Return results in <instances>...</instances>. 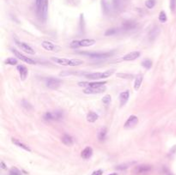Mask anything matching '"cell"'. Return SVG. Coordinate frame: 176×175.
Returning <instances> with one entry per match:
<instances>
[{"instance_id": "cell-1", "label": "cell", "mask_w": 176, "mask_h": 175, "mask_svg": "<svg viewBox=\"0 0 176 175\" xmlns=\"http://www.w3.org/2000/svg\"><path fill=\"white\" fill-rule=\"evenodd\" d=\"M80 54L93 58V59H106L109 58L113 55L112 52H78Z\"/></svg>"}, {"instance_id": "cell-2", "label": "cell", "mask_w": 176, "mask_h": 175, "mask_svg": "<svg viewBox=\"0 0 176 175\" xmlns=\"http://www.w3.org/2000/svg\"><path fill=\"white\" fill-rule=\"evenodd\" d=\"M106 83V82H78V85L82 88H100L102 86H105V84Z\"/></svg>"}, {"instance_id": "cell-3", "label": "cell", "mask_w": 176, "mask_h": 175, "mask_svg": "<svg viewBox=\"0 0 176 175\" xmlns=\"http://www.w3.org/2000/svg\"><path fill=\"white\" fill-rule=\"evenodd\" d=\"M60 85L61 81L54 77H50L46 81V86L50 89H57L60 87Z\"/></svg>"}, {"instance_id": "cell-4", "label": "cell", "mask_w": 176, "mask_h": 175, "mask_svg": "<svg viewBox=\"0 0 176 175\" xmlns=\"http://www.w3.org/2000/svg\"><path fill=\"white\" fill-rule=\"evenodd\" d=\"M16 45H17L24 52H26V53H28V54H31V55H33V54H35V50H34L29 45H28L27 43L21 42V41H18V40H16Z\"/></svg>"}, {"instance_id": "cell-5", "label": "cell", "mask_w": 176, "mask_h": 175, "mask_svg": "<svg viewBox=\"0 0 176 175\" xmlns=\"http://www.w3.org/2000/svg\"><path fill=\"white\" fill-rule=\"evenodd\" d=\"M12 52H13V53L15 54V56H16L18 59H20V60H22V61H23V62L29 64V65H35V60H33V59H29V58L24 56V55H23L22 53H20V52H19L18 51H16V49H12Z\"/></svg>"}, {"instance_id": "cell-6", "label": "cell", "mask_w": 176, "mask_h": 175, "mask_svg": "<svg viewBox=\"0 0 176 175\" xmlns=\"http://www.w3.org/2000/svg\"><path fill=\"white\" fill-rule=\"evenodd\" d=\"M106 88L105 86L100 87V88H88L83 90V93L86 95H96V94H102L105 92Z\"/></svg>"}, {"instance_id": "cell-7", "label": "cell", "mask_w": 176, "mask_h": 175, "mask_svg": "<svg viewBox=\"0 0 176 175\" xmlns=\"http://www.w3.org/2000/svg\"><path fill=\"white\" fill-rule=\"evenodd\" d=\"M47 12H48V0H44L43 4H42L41 9H40V11L39 13V15L40 16V18L43 20V22H45L46 20Z\"/></svg>"}, {"instance_id": "cell-8", "label": "cell", "mask_w": 176, "mask_h": 175, "mask_svg": "<svg viewBox=\"0 0 176 175\" xmlns=\"http://www.w3.org/2000/svg\"><path fill=\"white\" fill-rule=\"evenodd\" d=\"M138 117H136L135 115H132V116H130V117L128 118V119L126 120V122L124 127L126 128V129H131V128L134 127V126L138 124Z\"/></svg>"}, {"instance_id": "cell-9", "label": "cell", "mask_w": 176, "mask_h": 175, "mask_svg": "<svg viewBox=\"0 0 176 175\" xmlns=\"http://www.w3.org/2000/svg\"><path fill=\"white\" fill-rule=\"evenodd\" d=\"M53 62H55L56 64H59L60 65L63 66H70V60L69 59H65V58H58V57H53L51 59Z\"/></svg>"}, {"instance_id": "cell-10", "label": "cell", "mask_w": 176, "mask_h": 175, "mask_svg": "<svg viewBox=\"0 0 176 175\" xmlns=\"http://www.w3.org/2000/svg\"><path fill=\"white\" fill-rule=\"evenodd\" d=\"M141 53L140 52H131L129 53H127L126 55H125L123 57V60L125 61H133L137 59H138L140 57Z\"/></svg>"}, {"instance_id": "cell-11", "label": "cell", "mask_w": 176, "mask_h": 175, "mask_svg": "<svg viewBox=\"0 0 176 175\" xmlns=\"http://www.w3.org/2000/svg\"><path fill=\"white\" fill-rule=\"evenodd\" d=\"M42 47L46 50V51H57V46H55L53 43H52L51 41L48 40H44L41 43Z\"/></svg>"}, {"instance_id": "cell-12", "label": "cell", "mask_w": 176, "mask_h": 175, "mask_svg": "<svg viewBox=\"0 0 176 175\" xmlns=\"http://www.w3.org/2000/svg\"><path fill=\"white\" fill-rule=\"evenodd\" d=\"M17 70L19 71L21 80H22V81H24V80L27 78L28 74H29V70H28V69H27L24 65H18V66H17Z\"/></svg>"}, {"instance_id": "cell-13", "label": "cell", "mask_w": 176, "mask_h": 175, "mask_svg": "<svg viewBox=\"0 0 176 175\" xmlns=\"http://www.w3.org/2000/svg\"><path fill=\"white\" fill-rule=\"evenodd\" d=\"M92 155H93V149H92V148H91V147H86V148L82 151V153H81V157H82L83 159L87 160V159H89V158L92 156Z\"/></svg>"}, {"instance_id": "cell-14", "label": "cell", "mask_w": 176, "mask_h": 175, "mask_svg": "<svg viewBox=\"0 0 176 175\" xmlns=\"http://www.w3.org/2000/svg\"><path fill=\"white\" fill-rule=\"evenodd\" d=\"M85 77L91 80H99V79H104L103 77V72H95L90 74H86Z\"/></svg>"}, {"instance_id": "cell-15", "label": "cell", "mask_w": 176, "mask_h": 175, "mask_svg": "<svg viewBox=\"0 0 176 175\" xmlns=\"http://www.w3.org/2000/svg\"><path fill=\"white\" fill-rule=\"evenodd\" d=\"M129 96H130V94H129V91H125V92H122L119 95V101H120V106H123L125 105L128 99H129Z\"/></svg>"}, {"instance_id": "cell-16", "label": "cell", "mask_w": 176, "mask_h": 175, "mask_svg": "<svg viewBox=\"0 0 176 175\" xmlns=\"http://www.w3.org/2000/svg\"><path fill=\"white\" fill-rule=\"evenodd\" d=\"M80 46H91L96 43V40L94 39H83L79 40Z\"/></svg>"}, {"instance_id": "cell-17", "label": "cell", "mask_w": 176, "mask_h": 175, "mask_svg": "<svg viewBox=\"0 0 176 175\" xmlns=\"http://www.w3.org/2000/svg\"><path fill=\"white\" fill-rule=\"evenodd\" d=\"M11 141H12V142H13L14 144H16V145L18 146L19 148H23V149H24V150H26V151H29V152L31 151V149H30L29 147H28L27 145H25L23 142H20L19 140H17V139H16V138H12Z\"/></svg>"}, {"instance_id": "cell-18", "label": "cell", "mask_w": 176, "mask_h": 175, "mask_svg": "<svg viewBox=\"0 0 176 175\" xmlns=\"http://www.w3.org/2000/svg\"><path fill=\"white\" fill-rule=\"evenodd\" d=\"M98 118H99L98 114L96 113V112H89L88 113V115H87V120H88V122H89V123H94V122H96V121L98 119Z\"/></svg>"}, {"instance_id": "cell-19", "label": "cell", "mask_w": 176, "mask_h": 175, "mask_svg": "<svg viewBox=\"0 0 176 175\" xmlns=\"http://www.w3.org/2000/svg\"><path fill=\"white\" fill-rule=\"evenodd\" d=\"M62 142L65 145H67V146H71L73 144V138L70 137V135H67V134H65L63 137H62Z\"/></svg>"}, {"instance_id": "cell-20", "label": "cell", "mask_w": 176, "mask_h": 175, "mask_svg": "<svg viewBox=\"0 0 176 175\" xmlns=\"http://www.w3.org/2000/svg\"><path fill=\"white\" fill-rule=\"evenodd\" d=\"M136 23L134 22H132V21H127L126 22H124L123 24V29H126V30H130V29H133L136 28Z\"/></svg>"}, {"instance_id": "cell-21", "label": "cell", "mask_w": 176, "mask_h": 175, "mask_svg": "<svg viewBox=\"0 0 176 175\" xmlns=\"http://www.w3.org/2000/svg\"><path fill=\"white\" fill-rule=\"evenodd\" d=\"M142 82H143V76L142 75H138L136 77L135 82H134V89H135V90H138L139 89L141 84H142Z\"/></svg>"}, {"instance_id": "cell-22", "label": "cell", "mask_w": 176, "mask_h": 175, "mask_svg": "<svg viewBox=\"0 0 176 175\" xmlns=\"http://www.w3.org/2000/svg\"><path fill=\"white\" fill-rule=\"evenodd\" d=\"M138 173H146L151 170V167L150 166H147V165H142L140 167H138L137 168Z\"/></svg>"}, {"instance_id": "cell-23", "label": "cell", "mask_w": 176, "mask_h": 175, "mask_svg": "<svg viewBox=\"0 0 176 175\" xmlns=\"http://www.w3.org/2000/svg\"><path fill=\"white\" fill-rule=\"evenodd\" d=\"M106 129L105 127L104 128H102L98 133V138L100 141H104L106 138Z\"/></svg>"}, {"instance_id": "cell-24", "label": "cell", "mask_w": 176, "mask_h": 175, "mask_svg": "<svg viewBox=\"0 0 176 175\" xmlns=\"http://www.w3.org/2000/svg\"><path fill=\"white\" fill-rule=\"evenodd\" d=\"M44 119L46 121H52V120H55V114L54 112H46L44 114Z\"/></svg>"}, {"instance_id": "cell-25", "label": "cell", "mask_w": 176, "mask_h": 175, "mask_svg": "<svg viewBox=\"0 0 176 175\" xmlns=\"http://www.w3.org/2000/svg\"><path fill=\"white\" fill-rule=\"evenodd\" d=\"M141 65H142V66H143V68L149 70V69H150L151 66H152V62H151V60H149V59H145V60H143V61L142 62Z\"/></svg>"}, {"instance_id": "cell-26", "label": "cell", "mask_w": 176, "mask_h": 175, "mask_svg": "<svg viewBox=\"0 0 176 175\" xmlns=\"http://www.w3.org/2000/svg\"><path fill=\"white\" fill-rule=\"evenodd\" d=\"M4 63L6 65H16L17 64V60L14 58H8L5 59Z\"/></svg>"}, {"instance_id": "cell-27", "label": "cell", "mask_w": 176, "mask_h": 175, "mask_svg": "<svg viewBox=\"0 0 176 175\" xmlns=\"http://www.w3.org/2000/svg\"><path fill=\"white\" fill-rule=\"evenodd\" d=\"M117 76L120 77V78H124V79H132L133 77V75H132V74H125V73H118Z\"/></svg>"}, {"instance_id": "cell-28", "label": "cell", "mask_w": 176, "mask_h": 175, "mask_svg": "<svg viewBox=\"0 0 176 175\" xmlns=\"http://www.w3.org/2000/svg\"><path fill=\"white\" fill-rule=\"evenodd\" d=\"M145 5L148 9H152L156 5V1L155 0H147L145 2Z\"/></svg>"}, {"instance_id": "cell-29", "label": "cell", "mask_w": 176, "mask_h": 175, "mask_svg": "<svg viewBox=\"0 0 176 175\" xmlns=\"http://www.w3.org/2000/svg\"><path fill=\"white\" fill-rule=\"evenodd\" d=\"M159 21L162 23L167 21V15L164 11H161V13L159 15Z\"/></svg>"}, {"instance_id": "cell-30", "label": "cell", "mask_w": 176, "mask_h": 175, "mask_svg": "<svg viewBox=\"0 0 176 175\" xmlns=\"http://www.w3.org/2000/svg\"><path fill=\"white\" fill-rule=\"evenodd\" d=\"M10 175H22L21 171L16 168H12L10 170Z\"/></svg>"}, {"instance_id": "cell-31", "label": "cell", "mask_w": 176, "mask_h": 175, "mask_svg": "<svg viewBox=\"0 0 176 175\" xmlns=\"http://www.w3.org/2000/svg\"><path fill=\"white\" fill-rule=\"evenodd\" d=\"M118 32V29H110L108 30H106L105 32L106 36H108V35H115L116 33Z\"/></svg>"}, {"instance_id": "cell-32", "label": "cell", "mask_w": 176, "mask_h": 175, "mask_svg": "<svg viewBox=\"0 0 176 175\" xmlns=\"http://www.w3.org/2000/svg\"><path fill=\"white\" fill-rule=\"evenodd\" d=\"M111 100H112V98H111V96L110 95H105L103 98H102V102L105 104V105H108V104H110V102H111Z\"/></svg>"}, {"instance_id": "cell-33", "label": "cell", "mask_w": 176, "mask_h": 175, "mask_svg": "<svg viewBox=\"0 0 176 175\" xmlns=\"http://www.w3.org/2000/svg\"><path fill=\"white\" fill-rule=\"evenodd\" d=\"M43 2H44V0H36V7H37L38 14H39L40 11V9H41V6H42V4H43Z\"/></svg>"}, {"instance_id": "cell-34", "label": "cell", "mask_w": 176, "mask_h": 175, "mask_svg": "<svg viewBox=\"0 0 176 175\" xmlns=\"http://www.w3.org/2000/svg\"><path fill=\"white\" fill-rule=\"evenodd\" d=\"M70 47H71V48H78V47H81V46H80L79 40H73V41L70 43Z\"/></svg>"}, {"instance_id": "cell-35", "label": "cell", "mask_w": 176, "mask_h": 175, "mask_svg": "<svg viewBox=\"0 0 176 175\" xmlns=\"http://www.w3.org/2000/svg\"><path fill=\"white\" fill-rule=\"evenodd\" d=\"M102 6H103V9H104L106 13H107L109 10V6H108V3L106 0H102Z\"/></svg>"}, {"instance_id": "cell-36", "label": "cell", "mask_w": 176, "mask_h": 175, "mask_svg": "<svg viewBox=\"0 0 176 175\" xmlns=\"http://www.w3.org/2000/svg\"><path fill=\"white\" fill-rule=\"evenodd\" d=\"M176 0H170V10L172 11H175Z\"/></svg>"}, {"instance_id": "cell-37", "label": "cell", "mask_w": 176, "mask_h": 175, "mask_svg": "<svg viewBox=\"0 0 176 175\" xmlns=\"http://www.w3.org/2000/svg\"><path fill=\"white\" fill-rule=\"evenodd\" d=\"M23 106L24 108H26V109H31V108H32V105H31L29 101H23Z\"/></svg>"}, {"instance_id": "cell-38", "label": "cell", "mask_w": 176, "mask_h": 175, "mask_svg": "<svg viewBox=\"0 0 176 175\" xmlns=\"http://www.w3.org/2000/svg\"><path fill=\"white\" fill-rule=\"evenodd\" d=\"M113 7L115 9H118L120 6V0H113Z\"/></svg>"}, {"instance_id": "cell-39", "label": "cell", "mask_w": 176, "mask_h": 175, "mask_svg": "<svg viewBox=\"0 0 176 175\" xmlns=\"http://www.w3.org/2000/svg\"><path fill=\"white\" fill-rule=\"evenodd\" d=\"M102 174H103V172H102V170H96V171H95L93 174L91 175H102Z\"/></svg>"}, {"instance_id": "cell-40", "label": "cell", "mask_w": 176, "mask_h": 175, "mask_svg": "<svg viewBox=\"0 0 176 175\" xmlns=\"http://www.w3.org/2000/svg\"><path fill=\"white\" fill-rule=\"evenodd\" d=\"M1 165H2V168H3V169H5V165H4V163H3V161L1 162Z\"/></svg>"}, {"instance_id": "cell-41", "label": "cell", "mask_w": 176, "mask_h": 175, "mask_svg": "<svg viewBox=\"0 0 176 175\" xmlns=\"http://www.w3.org/2000/svg\"><path fill=\"white\" fill-rule=\"evenodd\" d=\"M109 175H118L117 174H115V173H113V174H109Z\"/></svg>"}]
</instances>
